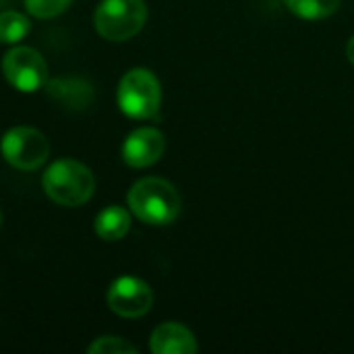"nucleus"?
I'll list each match as a JSON object with an SVG mask.
<instances>
[{
  "label": "nucleus",
  "instance_id": "f257e3e1",
  "mask_svg": "<svg viewBox=\"0 0 354 354\" xmlns=\"http://www.w3.org/2000/svg\"><path fill=\"white\" fill-rule=\"evenodd\" d=\"M129 209L149 226L172 224L183 207L178 191L164 178L147 176L137 180L127 195Z\"/></svg>",
  "mask_w": 354,
  "mask_h": 354
},
{
  "label": "nucleus",
  "instance_id": "f03ea898",
  "mask_svg": "<svg viewBox=\"0 0 354 354\" xmlns=\"http://www.w3.org/2000/svg\"><path fill=\"white\" fill-rule=\"evenodd\" d=\"M44 193L58 205L79 207L95 191L93 172L77 160H58L48 166L41 178Z\"/></svg>",
  "mask_w": 354,
  "mask_h": 354
},
{
  "label": "nucleus",
  "instance_id": "7ed1b4c3",
  "mask_svg": "<svg viewBox=\"0 0 354 354\" xmlns=\"http://www.w3.org/2000/svg\"><path fill=\"white\" fill-rule=\"evenodd\" d=\"M118 106L135 120L153 118L162 104V87L149 68H131L118 83Z\"/></svg>",
  "mask_w": 354,
  "mask_h": 354
},
{
  "label": "nucleus",
  "instance_id": "20e7f679",
  "mask_svg": "<svg viewBox=\"0 0 354 354\" xmlns=\"http://www.w3.org/2000/svg\"><path fill=\"white\" fill-rule=\"evenodd\" d=\"M147 21L143 0H102L93 15L95 31L108 41H127L137 35Z\"/></svg>",
  "mask_w": 354,
  "mask_h": 354
},
{
  "label": "nucleus",
  "instance_id": "39448f33",
  "mask_svg": "<svg viewBox=\"0 0 354 354\" xmlns=\"http://www.w3.org/2000/svg\"><path fill=\"white\" fill-rule=\"evenodd\" d=\"M0 151L12 168L31 172L44 166V162L48 160L50 143L37 129L15 127L2 137Z\"/></svg>",
  "mask_w": 354,
  "mask_h": 354
},
{
  "label": "nucleus",
  "instance_id": "423d86ee",
  "mask_svg": "<svg viewBox=\"0 0 354 354\" xmlns=\"http://www.w3.org/2000/svg\"><path fill=\"white\" fill-rule=\"evenodd\" d=\"M2 73L6 81L23 93L37 91L48 83V64L44 56L27 46H17L4 54Z\"/></svg>",
  "mask_w": 354,
  "mask_h": 354
},
{
  "label": "nucleus",
  "instance_id": "0eeeda50",
  "mask_svg": "<svg viewBox=\"0 0 354 354\" xmlns=\"http://www.w3.org/2000/svg\"><path fill=\"white\" fill-rule=\"evenodd\" d=\"M153 305V292L147 282L133 278V276H122L112 282L108 290V307L127 319H137L143 317Z\"/></svg>",
  "mask_w": 354,
  "mask_h": 354
},
{
  "label": "nucleus",
  "instance_id": "6e6552de",
  "mask_svg": "<svg viewBox=\"0 0 354 354\" xmlns=\"http://www.w3.org/2000/svg\"><path fill=\"white\" fill-rule=\"evenodd\" d=\"M166 149V139L162 131L153 127H141L133 131L122 145V160L131 168H147L156 164Z\"/></svg>",
  "mask_w": 354,
  "mask_h": 354
},
{
  "label": "nucleus",
  "instance_id": "1a4fd4ad",
  "mask_svg": "<svg viewBox=\"0 0 354 354\" xmlns=\"http://www.w3.org/2000/svg\"><path fill=\"white\" fill-rule=\"evenodd\" d=\"M149 348L153 354H195L197 340L193 332L183 324L168 322L153 330Z\"/></svg>",
  "mask_w": 354,
  "mask_h": 354
},
{
  "label": "nucleus",
  "instance_id": "9d476101",
  "mask_svg": "<svg viewBox=\"0 0 354 354\" xmlns=\"http://www.w3.org/2000/svg\"><path fill=\"white\" fill-rule=\"evenodd\" d=\"M48 95L66 110H85L93 100V87L85 79L66 77V79H52L46 83Z\"/></svg>",
  "mask_w": 354,
  "mask_h": 354
},
{
  "label": "nucleus",
  "instance_id": "9b49d317",
  "mask_svg": "<svg viewBox=\"0 0 354 354\" xmlns=\"http://www.w3.org/2000/svg\"><path fill=\"white\" fill-rule=\"evenodd\" d=\"M93 228L104 241H120L131 230V214L120 205H110L97 214Z\"/></svg>",
  "mask_w": 354,
  "mask_h": 354
},
{
  "label": "nucleus",
  "instance_id": "f8f14e48",
  "mask_svg": "<svg viewBox=\"0 0 354 354\" xmlns=\"http://www.w3.org/2000/svg\"><path fill=\"white\" fill-rule=\"evenodd\" d=\"M342 0H284V6L305 21H319L332 17Z\"/></svg>",
  "mask_w": 354,
  "mask_h": 354
},
{
  "label": "nucleus",
  "instance_id": "ddd939ff",
  "mask_svg": "<svg viewBox=\"0 0 354 354\" xmlns=\"http://www.w3.org/2000/svg\"><path fill=\"white\" fill-rule=\"evenodd\" d=\"M31 29V23L25 15L17 10H2L0 12V41L2 44H17L21 41Z\"/></svg>",
  "mask_w": 354,
  "mask_h": 354
},
{
  "label": "nucleus",
  "instance_id": "4468645a",
  "mask_svg": "<svg viewBox=\"0 0 354 354\" xmlns=\"http://www.w3.org/2000/svg\"><path fill=\"white\" fill-rule=\"evenodd\" d=\"M89 354H137V348L118 336H102L89 348Z\"/></svg>",
  "mask_w": 354,
  "mask_h": 354
},
{
  "label": "nucleus",
  "instance_id": "2eb2a0df",
  "mask_svg": "<svg viewBox=\"0 0 354 354\" xmlns=\"http://www.w3.org/2000/svg\"><path fill=\"white\" fill-rule=\"evenodd\" d=\"M73 4V0H25L27 10L37 17V19H52L58 17L60 12H64L68 6Z\"/></svg>",
  "mask_w": 354,
  "mask_h": 354
},
{
  "label": "nucleus",
  "instance_id": "dca6fc26",
  "mask_svg": "<svg viewBox=\"0 0 354 354\" xmlns=\"http://www.w3.org/2000/svg\"><path fill=\"white\" fill-rule=\"evenodd\" d=\"M346 56H348L351 64H354V35L348 39V44H346Z\"/></svg>",
  "mask_w": 354,
  "mask_h": 354
},
{
  "label": "nucleus",
  "instance_id": "f3484780",
  "mask_svg": "<svg viewBox=\"0 0 354 354\" xmlns=\"http://www.w3.org/2000/svg\"><path fill=\"white\" fill-rule=\"evenodd\" d=\"M0 220H2V216H0Z\"/></svg>",
  "mask_w": 354,
  "mask_h": 354
}]
</instances>
